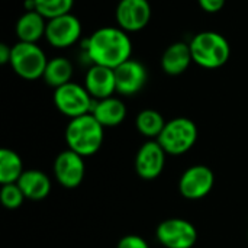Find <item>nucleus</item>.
Returning <instances> with one entry per match:
<instances>
[{
  "instance_id": "1",
  "label": "nucleus",
  "mask_w": 248,
  "mask_h": 248,
  "mask_svg": "<svg viewBox=\"0 0 248 248\" xmlns=\"http://www.w3.org/2000/svg\"><path fill=\"white\" fill-rule=\"evenodd\" d=\"M83 48L92 65L96 64L113 70L128 61L132 54L131 38L119 26L99 28L84 41Z\"/></svg>"
},
{
  "instance_id": "2",
  "label": "nucleus",
  "mask_w": 248,
  "mask_h": 248,
  "mask_svg": "<svg viewBox=\"0 0 248 248\" xmlns=\"http://www.w3.org/2000/svg\"><path fill=\"white\" fill-rule=\"evenodd\" d=\"M64 137L68 150L81 157H90L100 150L105 141V128L92 113H87L70 119Z\"/></svg>"
},
{
  "instance_id": "3",
  "label": "nucleus",
  "mask_w": 248,
  "mask_h": 248,
  "mask_svg": "<svg viewBox=\"0 0 248 248\" xmlns=\"http://www.w3.org/2000/svg\"><path fill=\"white\" fill-rule=\"evenodd\" d=\"M189 45L193 62L202 68H221L231 57V45L228 39L215 31H203L196 33Z\"/></svg>"
},
{
  "instance_id": "4",
  "label": "nucleus",
  "mask_w": 248,
  "mask_h": 248,
  "mask_svg": "<svg viewBox=\"0 0 248 248\" xmlns=\"http://www.w3.org/2000/svg\"><path fill=\"white\" fill-rule=\"evenodd\" d=\"M196 124L185 116L167 121L163 132L157 138L167 155H183L193 148L198 141Z\"/></svg>"
},
{
  "instance_id": "5",
  "label": "nucleus",
  "mask_w": 248,
  "mask_h": 248,
  "mask_svg": "<svg viewBox=\"0 0 248 248\" xmlns=\"http://www.w3.org/2000/svg\"><path fill=\"white\" fill-rule=\"evenodd\" d=\"M48 58L38 44L17 41L12 45L10 67L23 80L42 78Z\"/></svg>"
},
{
  "instance_id": "6",
  "label": "nucleus",
  "mask_w": 248,
  "mask_h": 248,
  "mask_svg": "<svg viewBox=\"0 0 248 248\" xmlns=\"http://www.w3.org/2000/svg\"><path fill=\"white\" fill-rule=\"evenodd\" d=\"M52 100L58 112L70 119L92 113L94 105V99L90 96L86 87L74 81L54 89Z\"/></svg>"
},
{
  "instance_id": "7",
  "label": "nucleus",
  "mask_w": 248,
  "mask_h": 248,
  "mask_svg": "<svg viewBox=\"0 0 248 248\" xmlns=\"http://www.w3.org/2000/svg\"><path fill=\"white\" fill-rule=\"evenodd\" d=\"M155 238L166 248H193L198 243V230L187 219L169 218L158 224Z\"/></svg>"
},
{
  "instance_id": "8",
  "label": "nucleus",
  "mask_w": 248,
  "mask_h": 248,
  "mask_svg": "<svg viewBox=\"0 0 248 248\" xmlns=\"http://www.w3.org/2000/svg\"><path fill=\"white\" fill-rule=\"evenodd\" d=\"M215 185L214 171L205 164L190 166L179 180V192L187 201H199L211 193Z\"/></svg>"
},
{
  "instance_id": "9",
  "label": "nucleus",
  "mask_w": 248,
  "mask_h": 248,
  "mask_svg": "<svg viewBox=\"0 0 248 248\" xmlns=\"http://www.w3.org/2000/svg\"><path fill=\"white\" fill-rule=\"evenodd\" d=\"M81 22L73 13L61 15L46 22L45 38L54 48L64 49L74 45L81 36Z\"/></svg>"
},
{
  "instance_id": "10",
  "label": "nucleus",
  "mask_w": 248,
  "mask_h": 248,
  "mask_svg": "<svg viewBox=\"0 0 248 248\" xmlns=\"http://www.w3.org/2000/svg\"><path fill=\"white\" fill-rule=\"evenodd\" d=\"M52 170L54 177L62 187L76 189L81 185L86 174L84 157L67 148L55 157Z\"/></svg>"
},
{
  "instance_id": "11",
  "label": "nucleus",
  "mask_w": 248,
  "mask_h": 248,
  "mask_svg": "<svg viewBox=\"0 0 248 248\" xmlns=\"http://www.w3.org/2000/svg\"><path fill=\"white\" fill-rule=\"evenodd\" d=\"M166 155V151L157 140H148L144 142L138 148L134 161V167L140 179L147 182L155 180L164 170Z\"/></svg>"
},
{
  "instance_id": "12",
  "label": "nucleus",
  "mask_w": 248,
  "mask_h": 248,
  "mask_svg": "<svg viewBox=\"0 0 248 248\" xmlns=\"http://www.w3.org/2000/svg\"><path fill=\"white\" fill-rule=\"evenodd\" d=\"M151 4L148 0H119L115 10L118 26L125 32L142 31L151 20Z\"/></svg>"
},
{
  "instance_id": "13",
  "label": "nucleus",
  "mask_w": 248,
  "mask_h": 248,
  "mask_svg": "<svg viewBox=\"0 0 248 248\" xmlns=\"http://www.w3.org/2000/svg\"><path fill=\"white\" fill-rule=\"evenodd\" d=\"M115 77L116 93L122 96H134L144 89L148 74L142 62L129 58L115 68Z\"/></svg>"
},
{
  "instance_id": "14",
  "label": "nucleus",
  "mask_w": 248,
  "mask_h": 248,
  "mask_svg": "<svg viewBox=\"0 0 248 248\" xmlns=\"http://www.w3.org/2000/svg\"><path fill=\"white\" fill-rule=\"evenodd\" d=\"M84 87L94 100H102L113 96L116 92L115 70L103 65H90L84 77Z\"/></svg>"
},
{
  "instance_id": "15",
  "label": "nucleus",
  "mask_w": 248,
  "mask_h": 248,
  "mask_svg": "<svg viewBox=\"0 0 248 248\" xmlns=\"http://www.w3.org/2000/svg\"><path fill=\"white\" fill-rule=\"evenodd\" d=\"M193 62L190 45L182 41L170 44L161 55V68L169 76L183 74Z\"/></svg>"
},
{
  "instance_id": "16",
  "label": "nucleus",
  "mask_w": 248,
  "mask_h": 248,
  "mask_svg": "<svg viewBox=\"0 0 248 248\" xmlns=\"http://www.w3.org/2000/svg\"><path fill=\"white\" fill-rule=\"evenodd\" d=\"M92 115L100 122L103 128H113L121 125L126 118V106L118 97H106L94 100Z\"/></svg>"
},
{
  "instance_id": "17",
  "label": "nucleus",
  "mask_w": 248,
  "mask_h": 248,
  "mask_svg": "<svg viewBox=\"0 0 248 248\" xmlns=\"http://www.w3.org/2000/svg\"><path fill=\"white\" fill-rule=\"evenodd\" d=\"M46 22L48 20L36 10L23 12V15L17 19L15 26L17 39L22 42L36 44L42 36H45Z\"/></svg>"
},
{
  "instance_id": "18",
  "label": "nucleus",
  "mask_w": 248,
  "mask_h": 248,
  "mask_svg": "<svg viewBox=\"0 0 248 248\" xmlns=\"http://www.w3.org/2000/svg\"><path fill=\"white\" fill-rule=\"evenodd\" d=\"M17 186L26 199L35 202L44 201L51 192V180L41 170H25L17 180Z\"/></svg>"
},
{
  "instance_id": "19",
  "label": "nucleus",
  "mask_w": 248,
  "mask_h": 248,
  "mask_svg": "<svg viewBox=\"0 0 248 248\" xmlns=\"http://www.w3.org/2000/svg\"><path fill=\"white\" fill-rule=\"evenodd\" d=\"M73 71H74L73 62L68 58L54 57V58L48 60V64L45 67L42 78L48 86L57 89V87H61L71 81Z\"/></svg>"
},
{
  "instance_id": "20",
  "label": "nucleus",
  "mask_w": 248,
  "mask_h": 248,
  "mask_svg": "<svg viewBox=\"0 0 248 248\" xmlns=\"http://www.w3.org/2000/svg\"><path fill=\"white\" fill-rule=\"evenodd\" d=\"M167 121L155 109H144L135 118L137 131L148 140H157L163 132Z\"/></svg>"
},
{
  "instance_id": "21",
  "label": "nucleus",
  "mask_w": 248,
  "mask_h": 248,
  "mask_svg": "<svg viewBox=\"0 0 248 248\" xmlns=\"http://www.w3.org/2000/svg\"><path fill=\"white\" fill-rule=\"evenodd\" d=\"M23 161L17 153L9 148L0 150V183L10 185L17 183L23 174Z\"/></svg>"
},
{
  "instance_id": "22",
  "label": "nucleus",
  "mask_w": 248,
  "mask_h": 248,
  "mask_svg": "<svg viewBox=\"0 0 248 248\" xmlns=\"http://www.w3.org/2000/svg\"><path fill=\"white\" fill-rule=\"evenodd\" d=\"M73 6L74 0H35L36 12H39L46 20L71 13Z\"/></svg>"
},
{
  "instance_id": "23",
  "label": "nucleus",
  "mask_w": 248,
  "mask_h": 248,
  "mask_svg": "<svg viewBox=\"0 0 248 248\" xmlns=\"http://www.w3.org/2000/svg\"><path fill=\"white\" fill-rule=\"evenodd\" d=\"M25 195L22 193L20 187L17 186V183H10V185H1V190H0V201L1 205L6 209H17L22 206L23 201H25Z\"/></svg>"
},
{
  "instance_id": "24",
  "label": "nucleus",
  "mask_w": 248,
  "mask_h": 248,
  "mask_svg": "<svg viewBox=\"0 0 248 248\" xmlns=\"http://www.w3.org/2000/svg\"><path fill=\"white\" fill-rule=\"evenodd\" d=\"M116 248H150V246L141 235L129 234L118 241Z\"/></svg>"
},
{
  "instance_id": "25",
  "label": "nucleus",
  "mask_w": 248,
  "mask_h": 248,
  "mask_svg": "<svg viewBox=\"0 0 248 248\" xmlns=\"http://www.w3.org/2000/svg\"><path fill=\"white\" fill-rule=\"evenodd\" d=\"M227 0H198L201 9L206 13H218L224 9Z\"/></svg>"
},
{
  "instance_id": "26",
  "label": "nucleus",
  "mask_w": 248,
  "mask_h": 248,
  "mask_svg": "<svg viewBox=\"0 0 248 248\" xmlns=\"http://www.w3.org/2000/svg\"><path fill=\"white\" fill-rule=\"evenodd\" d=\"M12 46L7 44H0V64H10Z\"/></svg>"
}]
</instances>
